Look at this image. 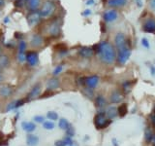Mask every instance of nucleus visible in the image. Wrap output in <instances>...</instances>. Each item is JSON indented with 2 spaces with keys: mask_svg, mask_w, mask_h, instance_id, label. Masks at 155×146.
<instances>
[{
  "mask_svg": "<svg viewBox=\"0 0 155 146\" xmlns=\"http://www.w3.org/2000/svg\"><path fill=\"white\" fill-rule=\"evenodd\" d=\"M96 54L99 56L100 60L105 64H111L114 63L116 57V53L114 46L110 43L103 41L96 45Z\"/></svg>",
  "mask_w": 155,
  "mask_h": 146,
  "instance_id": "f257e3e1",
  "label": "nucleus"
},
{
  "mask_svg": "<svg viewBox=\"0 0 155 146\" xmlns=\"http://www.w3.org/2000/svg\"><path fill=\"white\" fill-rule=\"evenodd\" d=\"M94 123H95V126H96L97 129L103 130V129H106L108 126H110V124L111 123V120L107 118V116H106L104 111H100L95 116Z\"/></svg>",
  "mask_w": 155,
  "mask_h": 146,
  "instance_id": "f03ea898",
  "label": "nucleus"
},
{
  "mask_svg": "<svg viewBox=\"0 0 155 146\" xmlns=\"http://www.w3.org/2000/svg\"><path fill=\"white\" fill-rule=\"evenodd\" d=\"M55 10V5L52 1H46L40 11L41 17H48L53 14Z\"/></svg>",
  "mask_w": 155,
  "mask_h": 146,
  "instance_id": "7ed1b4c3",
  "label": "nucleus"
},
{
  "mask_svg": "<svg viewBox=\"0 0 155 146\" xmlns=\"http://www.w3.org/2000/svg\"><path fill=\"white\" fill-rule=\"evenodd\" d=\"M114 43H115L116 48L118 49V51H122L124 49H128L127 48V39H126L124 34L121 32L117 33L115 35Z\"/></svg>",
  "mask_w": 155,
  "mask_h": 146,
  "instance_id": "20e7f679",
  "label": "nucleus"
},
{
  "mask_svg": "<svg viewBox=\"0 0 155 146\" xmlns=\"http://www.w3.org/2000/svg\"><path fill=\"white\" fill-rule=\"evenodd\" d=\"M99 84V76L98 75H91L88 77H85L84 85L87 86L89 89H95Z\"/></svg>",
  "mask_w": 155,
  "mask_h": 146,
  "instance_id": "39448f33",
  "label": "nucleus"
},
{
  "mask_svg": "<svg viewBox=\"0 0 155 146\" xmlns=\"http://www.w3.org/2000/svg\"><path fill=\"white\" fill-rule=\"evenodd\" d=\"M131 56V50L130 49H124L122 51H119L117 56V61L119 64H124L129 60Z\"/></svg>",
  "mask_w": 155,
  "mask_h": 146,
  "instance_id": "423d86ee",
  "label": "nucleus"
},
{
  "mask_svg": "<svg viewBox=\"0 0 155 146\" xmlns=\"http://www.w3.org/2000/svg\"><path fill=\"white\" fill-rule=\"evenodd\" d=\"M25 49H26V43L24 41H21L18 44V60L23 62L26 61L25 56Z\"/></svg>",
  "mask_w": 155,
  "mask_h": 146,
  "instance_id": "0eeeda50",
  "label": "nucleus"
},
{
  "mask_svg": "<svg viewBox=\"0 0 155 146\" xmlns=\"http://www.w3.org/2000/svg\"><path fill=\"white\" fill-rule=\"evenodd\" d=\"M143 28L145 32H149V33L154 32L155 31V19L148 18L145 19Z\"/></svg>",
  "mask_w": 155,
  "mask_h": 146,
  "instance_id": "6e6552de",
  "label": "nucleus"
},
{
  "mask_svg": "<svg viewBox=\"0 0 155 146\" xmlns=\"http://www.w3.org/2000/svg\"><path fill=\"white\" fill-rule=\"evenodd\" d=\"M39 61V57L37 52H28L26 54V61L28 62L29 65L35 66Z\"/></svg>",
  "mask_w": 155,
  "mask_h": 146,
  "instance_id": "1a4fd4ad",
  "label": "nucleus"
},
{
  "mask_svg": "<svg viewBox=\"0 0 155 146\" xmlns=\"http://www.w3.org/2000/svg\"><path fill=\"white\" fill-rule=\"evenodd\" d=\"M122 99H123V96L119 91L115 90L111 92V94L110 96V101L111 103H114V104L120 103V102L122 101Z\"/></svg>",
  "mask_w": 155,
  "mask_h": 146,
  "instance_id": "9d476101",
  "label": "nucleus"
},
{
  "mask_svg": "<svg viewBox=\"0 0 155 146\" xmlns=\"http://www.w3.org/2000/svg\"><path fill=\"white\" fill-rule=\"evenodd\" d=\"M118 16V13L116 10H109V11H106L104 13V19L105 22L107 23H110V22H114L117 19Z\"/></svg>",
  "mask_w": 155,
  "mask_h": 146,
  "instance_id": "9b49d317",
  "label": "nucleus"
},
{
  "mask_svg": "<svg viewBox=\"0 0 155 146\" xmlns=\"http://www.w3.org/2000/svg\"><path fill=\"white\" fill-rule=\"evenodd\" d=\"M41 19V15L40 13H31L28 15L27 17V22L29 23V26H36L37 23H39V22H40Z\"/></svg>",
  "mask_w": 155,
  "mask_h": 146,
  "instance_id": "f8f14e48",
  "label": "nucleus"
},
{
  "mask_svg": "<svg viewBox=\"0 0 155 146\" xmlns=\"http://www.w3.org/2000/svg\"><path fill=\"white\" fill-rule=\"evenodd\" d=\"M104 112H105V114L107 116V118L110 119V120L115 118V117L118 115L117 107H115V106H108L105 109Z\"/></svg>",
  "mask_w": 155,
  "mask_h": 146,
  "instance_id": "ddd939ff",
  "label": "nucleus"
},
{
  "mask_svg": "<svg viewBox=\"0 0 155 146\" xmlns=\"http://www.w3.org/2000/svg\"><path fill=\"white\" fill-rule=\"evenodd\" d=\"M41 90H42V87L40 84H36L35 86H34L31 91L29 92L28 94V96L27 99H36V97H38L39 96H40L41 94Z\"/></svg>",
  "mask_w": 155,
  "mask_h": 146,
  "instance_id": "4468645a",
  "label": "nucleus"
},
{
  "mask_svg": "<svg viewBox=\"0 0 155 146\" xmlns=\"http://www.w3.org/2000/svg\"><path fill=\"white\" fill-rule=\"evenodd\" d=\"M94 50L92 48L89 47H82L81 48V50L79 51L80 56H81L82 57H85V58H88L91 57L92 56L94 55Z\"/></svg>",
  "mask_w": 155,
  "mask_h": 146,
  "instance_id": "2eb2a0df",
  "label": "nucleus"
},
{
  "mask_svg": "<svg viewBox=\"0 0 155 146\" xmlns=\"http://www.w3.org/2000/svg\"><path fill=\"white\" fill-rule=\"evenodd\" d=\"M48 32L52 36H58L60 33V26L57 23H52L48 27Z\"/></svg>",
  "mask_w": 155,
  "mask_h": 146,
  "instance_id": "dca6fc26",
  "label": "nucleus"
},
{
  "mask_svg": "<svg viewBox=\"0 0 155 146\" xmlns=\"http://www.w3.org/2000/svg\"><path fill=\"white\" fill-rule=\"evenodd\" d=\"M154 138V134H153V130L151 127H147L144 129V139L147 142H152Z\"/></svg>",
  "mask_w": 155,
  "mask_h": 146,
  "instance_id": "f3484780",
  "label": "nucleus"
},
{
  "mask_svg": "<svg viewBox=\"0 0 155 146\" xmlns=\"http://www.w3.org/2000/svg\"><path fill=\"white\" fill-rule=\"evenodd\" d=\"M58 87H59V80H58L57 78H52V79L48 80L47 83V89L48 91L55 90Z\"/></svg>",
  "mask_w": 155,
  "mask_h": 146,
  "instance_id": "a211bd4d",
  "label": "nucleus"
},
{
  "mask_svg": "<svg viewBox=\"0 0 155 146\" xmlns=\"http://www.w3.org/2000/svg\"><path fill=\"white\" fill-rule=\"evenodd\" d=\"M106 104H107V101H106V99L103 96L100 95L95 99V105H96L97 108H99V109L105 108Z\"/></svg>",
  "mask_w": 155,
  "mask_h": 146,
  "instance_id": "6ab92c4d",
  "label": "nucleus"
},
{
  "mask_svg": "<svg viewBox=\"0 0 155 146\" xmlns=\"http://www.w3.org/2000/svg\"><path fill=\"white\" fill-rule=\"evenodd\" d=\"M21 128L26 133H32L36 129V125L34 123H31V122H23V123H21Z\"/></svg>",
  "mask_w": 155,
  "mask_h": 146,
  "instance_id": "aec40b11",
  "label": "nucleus"
},
{
  "mask_svg": "<svg viewBox=\"0 0 155 146\" xmlns=\"http://www.w3.org/2000/svg\"><path fill=\"white\" fill-rule=\"evenodd\" d=\"M127 3V0H108L110 7H122Z\"/></svg>",
  "mask_w": 155,
  "mask_h": 146,
  "instance_id": "412c9836",
  "label": "nucleus"
},
{
  "mask_svg": "<svg viewBox=\"0 0 155 146\" xmlns=\"http://www.w3.org/2000/svg\"><path fill=\"white\" fill-rule=\"evenodd\" d=\"M39 142L38 136L33 135V134H28L26 137V143L28 146H36Z\"/></svg>",
  "mask_w": 155,
  "mask_h": 146,
  "instance_id": "4be33fe9",
  "label": "nucleus"
},
{
  "mask_svg": "<svg viewBox=\"0 0 155 146\" xmlns=\"http://www.w3.org/2000/svg\"><path fill=\"white\" fill-rule=\"evenodd\" d=\"M13 94V89L10 86L6 85L0 88V95L2 96H9Z\"/></svg>",
  "mask_w": 155,
  "mask_h": 146,
  "instance_id": "5701e85b",
  "label": "nucleus"
},
{
  "mask_svg": "<svg viewBox=\"0 0 155 146\" xmlns=\"http://www.w3.org/2000/svg\"><path fill=\"white\" fill-rule=\"evenodd\" d=\"M43 44V37L40 35H34L31 39V45L34 47H39Z\"/></svg>",
  "mask_w": 155,
  "mask_h": 146,
  "instance_id": "b1692460",
  "label": "nucleus"
},
{
  "mask_svg": "<svg viewBox=\"0 0 155 146\" xmlns=\"http://www.w3.org/2000/svg\"><path fill=\"white\" fill-rule=\"evenodd\" d=\"M117 111H118V114L120 117H124L128 112V108H127V104L126 103H122L119 107H117Z\"/></svg>",
  "mask_w": 155,
  "mask_h": 146,
  "instance_id": "393cba45",
  "label": "nucleus"
},
{
  "mask_svg": "<svg viewBox=\"0 0 155 146\" xmlns=\"http://www.w3.org/2000/svg\"><path fill=\"white\" fill-rule=\"evenodd\" d=\"M9 61L6 55H0V67H6L9 64Z\"/></svg>",
  "mask_w": 155,
  "mask_h": 146,
  "instance_id": "a878e982",
  "label": "nucleus"
},
{
  "mask_svg": "<svg viewBox=\"0 0 155 146\" xmlns=\"http://www.w3.org/2000/svg\"><path fill=\"white\" fill-rule=\"evenodd\" d=\"M58 126H59V128L62 129V130H67L71 125H70V123H69V122H68L66 119L62 118V119L59 120V123H58Z\"/></svg>",
  "mask_w": 155,
  "mask_h": 146,
  "instance_id": "bb28decb",
  "label": "nucleus"
},
{
  "mask_svg": "<svg viewBox=\"0 0 155 146\" xmlns=\"http://www.w3.org/2000/svg\"><path fill=\"white\" fill-rule=\"evenodd\" d=\"M40 4V0H28V8L30 10H36Z\"/></svg>",
  "mask_w": 155,
  "mask_h": 146,
  "instance_id": "cd10ccee",
  "label": "nucleus"
},
{
  "mask_svg": "<svg viewBox=\"0 0 155 146\" xmlns=\"http://www.w3.org/2000/svg\"><path fill=\"white\" fill-rule=\"evenodd\" d=\"M47 117L50 120H52V121L58 119V115H57L56 112H54V111H48V114H47Z\"/></svg>",
  "mask_w": 155,
  "mask_h": 146,
  "instance_id": "c85d7f7f",
  "label": "nucleus"
},
{
  "mask_svg": "<svg viewBox=\"0 0 155 146\" xmlns=\"http://www.w3.org/2000/svg\"><path fill=\"white\" fill-rule=\"evenodd\" d=\"M43 127L46 130H52L53 128H54V123H52L51 121L44 122V123H43Z\"/></svg>",
  "mask_w": 155,
  "mask_h": 146,
  "instance_id": "c756f323",
  "label": "nucleus"
},
{
  "mask_svg": "<svg viewBox=\"0 0 155 146\" xmlns=\"http://www.w3.org/2000/svg\"><path fill=\"white\" fill-rule=\"evenodd\" d=\"M84 94L88 97V99H92L94 96L93 92H92V89H89V88H86V89L84 90Z\"/></svg>",
  "mask_w": 155,
  "mask_h": 146,
  "instance_id": "7c9ffc66",
  "label": "nucleus"
},
{
  "mask_svg": "<svg viewBox=\"0 0 155 146\" xmlns=\"http://www.w3.org/2000/svg\"><path fill=\"white\" fill-rule=\"evenodd\" d=\"M66 134H67V135L69 136V137H71V136H73L75 134V130H74V129L72 128V127L70 126L69 128H68L67 130H66Z\"/></svg>",
  "mask_w": 155,
  "mask_h": 146,
  "instance_id": "2f4dec72",
  "label": "nucleus"
},
{
  "mask_svg": "<svg viewBox=\"0 0 155 146\" xmlns=\"http://www.w3.org/2000/svg\"><path fill=\"white\" fill-rule=\"evenodd\" d=\"M34 121L36 122V123H44L45 122V119H44V117L39 115V116H35L34 117Z\"/></svg>",
  "mask_w": 155,
  "mask_h": 146,
  "instance_id": "473e14b6",
  "label": "nucleus"
},
{
  "mask_svg": "<svg viewBox=\"0 0 155 146\" xmlns=\"http://www.w3.org/2000/svg\"><path fill=\"white\" fill-rule=\"evenodd\" d=\"M55 146H67V143L65 142L64 139H61V140H56L54 142Z\"/></svg>",
  "mask_w": 155,
  "mask_h": 146,
  "instance_id": "72a5a7b5",
  "label": "nucleus"
},
{
  "mask_svg": "<svg viewBox=\"0 0 155 146\" xmlns=\"http://www.w3.org/2000/svg\"><path fill=\"white\" fill-rule=\"evenodd\" d=\"M62 69H63V66L62 65H59V66H57V67H55V69L53 70V75H57V74H59V73L62 71Z\"/></svg>",
  "mask_w": 155,
  "mask_h": 146,
  "instance_id": "f704fd0d",
  "label": "nucleus"
},
{
  "mask_svg": "<svg viewBox=\"0 0 155 146\" xmlns=\"http://www.w3.org/2000/svg\"><path fill=\"white\" fill-rule=\"evenodd\" d=\"M24 102H25V101H24L23 99H19L17 102H15V107H16V108H18V107H21V105L24 104Z\"/></svg>",
  "mask_w": 155,
  "mask_h": 146,
  "instance_id": "c9c22d12",
  "label": "nucleus"
},
{
  "mask_svg": "<svg viewBox=\"0 0 155 146\" xmlns=\"http://www.w3.org/2000/svg\"><path fill=\"white\" fill-rule=\"evenodd\" d=\"M129 84H130V83L129 82H125V83H123V84H122V89L125 91V92H129Z\"/></svg>",
  "mask_w": 155,
  "mask_h": 146,
  "instance_id": "e433bc0d",
  "label": "nucleus"
},
{
  "mask_svg": "<svg viewBox=\"0 0 155 146\" xmlns=\"http://www.w3.org/2000/svg\"><path fill=\"white\" fill-rule=\"evenodd\" d=\"M149 121H150V123H151V125L155 128V113L149 115Z\"/></svg>",
  "mask_w": 155,
  "mask_h": 146,
  "instance_id": "4c0bfd02",
  "label": "nucleus"
},
{
  "mask_svg": "<svg viewBox=\"0 0 155 146\" xmlns=\"http://www.w3.org/2000/svg\"><path fill=\"white\" fill-rule=\"evenodd\" d=\"M142 44H143V46L145 47V48H149V42L147 38H143L142 39Z\"/></svg>",
  "mask_w": 155,
  "mask_h": 146,
  "instance_id": "58836bf2",
  "label": "nucleus"
},
{
  "mask_svg": "<svg viewBox=\"0 0 155 146\" xmlns=\"http://www.w3.org/2000/svg\"><path fill=\"white\" fill-rule=\"evenodd\" d=\"M17 7H22L23 6V0H16V3H15Z\"/></svg>",
  "mask_w": 155,
  "mask_h": 146,
  "instance_id": "ea45409f",
  "label": "nucleus"
},
{
  "mask_svg": "<svg viewBox=\"0 0 155 146\" xmlns=\"http://www.w3.org/2000/svg\"><path fill=\"white\" fill-rule=\"evenodd\" d=\"M64 140H65V142L67 143V145H72V143H73L72 138H71V137H69V136H67V137H65V138H64Z\"/></svg>",
  "mask_w": 155,
  "mask_h": 146,
  "instance_id": "a19ab883",
  "label": "nucleus"
},
{
  "mask_svg": "<svg viewBox=\"0 0 155 146\" xmlns=\"http://www.w3.org/2000/svg\"><path fill=\"white\" fill-rule=\"evenodd\" d=\"M8 108H7V111H10V110H13L14 108H16L15 107V102H12V103H10V104H8Z\"/></svg>",
  "mask_w": 155,
  "mask_h": 146,
  "instance_id": "79ce46f5",
  "label": "nucleus"
},
{
  "mask_svg": "<svg viewBox=\"0 0 155 146\" xmlns=\"http://www.w3.org/2000/svg\"><path fill=\"white\" fill-rule=\"evenodd\" d=\"M89 15H91V11H90L89 9L85 10V11H84V13H82V16H84V17H86V16H89Z\"/></svg>",
  "mask_w": 155,
  "mask_h": 146,
  "instance_id": "37998d69",
  "label": "nucleus"
},
{
  "mask_svg": "<svg viewBox=\"0 0 155 146\" xmlns=\"http://www.w3.org/2000/svg\"><path fill=\"white\" fill-rule=\"evenodd\" d=\"M150 7L155 11V0H150Z\"/></svg>",
  "mask_w": 155,
  "mask_h": 146,
  "instance_id": "c03bdc74",
  "label": "nucleus"
},
{
  "mask_svg": "<svg viewBox=\"0 0 155 146\" xmlns=\"http://www.w3.org/2000/svg\"><path fill=\"white\" fill-rule=\"evenodd\" d=\"M94 3H95L94 0H87V1H86L87 5H92V4H94Z\"/></svg>",
  "mask_w": 155,
  "mask_h": 146,
  "instance_id": "a18cd8bd",
  "label": "nucleus"
},
{
  "mask_svg": "<svg viewBox=\"0 0 155 146\" xmlns=\"http://www.w3.org/2000/svg\"><path fill=\"white\" fill-rule=\"evenodd\" d=\"M151 73H153V74L155 73V71H154V67H151Z\"/></svg>",
  "mask_w": 155,
  "mask_h": 146,
  "instance_id": "49530a36",
  "label": "nucleus"
},
{
  "mask_svg": "<svg viewBox=\"0 0 155 146\" xmlns=\"http://www.w3.org/2000/svg\"><path fill=\"white\" fill-rule=\"evenodd\" d=\"M8 21H9V19H8V18H6V19H5V23H8Z\"/></svg>",
  "mask_w": 155,
  "mask_h": 146,
  "instance_id": "de8ad7c7",
  "label": "nucleus"
},
{
  "mask_svg": "<svg viewBox=\"0 0 155 146\" xmlns=\"http://www.w3.org/2000/svg\"><path fill=\"white\" fill-rule=\"evenodd\" d=\"M153 142H154V144H155V135H154V138H153Z\"/></svg>",
  "mask_w": 155,
  "mask_h": 146,
  "instance_id": "09e8293b",
  "label": "nucleus"
},
{
  "mask_svg": "<svg viewBox=\"0 0 155 146\" xmlns=\"http://www.w3.org/2000/svg\"><path fill=\"white\" fill-rule=\"evenodd\" d=\"M1 79H2V76H1V75H0V81H1Z\"/></svg>",
  "mask_w": 155,
  "mask_h": 146,
  "instance_id": "8fccbe9b",
  "label": "nucleus"
},
{
  "mask_svg": "<svg viewBox=\"0 0 155 146\" xmlns=\"http://www.w3.org/2000/svg\"><path fill=\"white\" fill-rule=\"evenodd\" d=\"M0 55H1V47H0Z\"/></svg>",
  "mask_w": 155,
  "mask_h": 146,
  "instance_id": "3c124183",
  "label": "nucleus"
},
{
  "mask_svg": "<svg viewBox=\"0 0 155 146\" xmlns=\"http://www.w3.org/2000/svg\"><path fill=\"white\" fill-rule=\"evenodd\" d=\"M154 113H155V105H154Z\"/></svg>",
  "mask_w": 155,
  "mask_h": 146,
  "instance_id": "603ef678",
  "label": "nucleus"
},
{
  "mask_svg": "<svg viewBox=\"0 0 155 146\" xmlns=\"http://www.w3.org/2000/svg\"><path fill=\"white\" fill-rule=\"evenodd\" d=\"M0 69H1V67H0Z\"/></svg>",
  "mask_w": 155,
  "mask_h": 146,
  "instance_id": "864d4df0",
  "label": "nucleus"
}]
</instances>
